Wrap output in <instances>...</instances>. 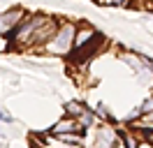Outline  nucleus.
<instances>
[{"label":"nucleus","instance_id":"nucleus-4","mask_svg":"<svg viewBox=\"0 0 153 148\" xmlns=\"http://www.w3.org/2000/svg\"><path fill=\"white\" fill-rule=\"evenodd\" d=\"M100 42H102V35L97 33V35L93 37L91 42H88V44H84L81 49H74V51H72V60H76V63H84L86 58H91V56L95 53V49H97V44H100Z\"/></svg>","mask_w":153,"mask_h":148},{"label":"nucleus","instance_id":"nucleus-6","mask_svg":"<svg viewBox=\"0 0 153 148\" xmlns=\"http://www.w3.org/2000/svg\"><path fill=\"white\" fill-rule=\"evenodd\" d=\"M65 111H67V116H70V118H79V116H84L88 109L81 104V102H67V104H65Z\"/></svg>","mask_w":153,"mask_h":148},{"label":"nucleus","instance_id":"nucleus-14","mask_svg":"<svg viewBox=\"0 0 153 148\" xmlns=\"http://www.w3.org/2000/svg\"><path fill=\"white\" fill-rule=\"evenodd\" d=\"M144 123H151V125H153V113H149V116H144Z\"/></svg>","mask_w":153,"mask_h":148},{"label":"nucleus","instance_id":"nucleus-1","mask_svg":"<svg viewBox=\"0 0 153 148\" xmlns=\"http://www.w3.org/2000/svg\"><path fill=\"white\" fill-rule=\"evenodd\" d=\"M74 39H76V28L72 23H63V26L56 30V35L51 37V42H49V51L51 53H60L65 56L72 46H74Z\"/></svg>","mask_w":153,"mask_h":148},{"label":"nucleus","instance_id":"nucleus-7","mask_svg":"<svg viewBox=\"0 0 153 148\" xmlns=\"http://www.w3.org/2000/svg\"><path fill=\"white\" fill-rule=\"evenodd\" d=\"M97 139H105V141H111V144H114V141H116V134H114V130H109V127H100Z\"/></svg>","mask_w":153,"mask_h":148},{"label":"nucleus","instance_id":"nucleus-13","mask_svg":"<svg viewBox=\"0 0 153 148\" xmlns=\"http://www.w3.org/2000/svg\"><path fill=\"white\" fill-rule=\"evenodd\" d=\"M0 120H5V123H12V118L7 116V113H2V111H0Z\"/></svg>","mask_w":153,"mask_h":148},{"label":"nucleus","instance_id":"nucleus-3","mask_svg":"<svg viewBox=\"0 0 153 148\" xmlns=\"http://www.w3.org/2000/svg\"><path fill=\"white\" fill-rule=\"evenodd\" d=\"M21 21H23V9H19V7L0 14V33H2V35H10V30L16 28Z\"/></svg>","mask_w":153,"mask_h":148},{"label":"nucleus","instance_id":"nucleus-9","mask_svg":"<svg viewBox=\"0 0 153 148\" xmlns=\"http://www.w3.org/2000/svg\"><path fill=\"white\" fill-rule=\"evenodd\" d=\"M76 120H79V125H81V127H88V125L95 120V116H93V111H86L84 116H79Z\"/></svg>","mask_w":153,"mask_h":148},{"label":"nucleus","instance_id":"nucleus-12","mask_svg":"<svg viewBox=\"0 0 153 148\" xmlns=\"http://www.w3.org/2000/svg\"><path fill=\"white\" fill-rule=\"evenodd\" d=\"M137 148H153V144H151V141H142Z\"/></svg>","mask_w":153,"mask_h":148},{"label":"nucleus","instance_id":"nucleus-5","mask_svg":"<svg viewBox=\"0 0 153 148\" xmlns=\"http://www.w3.org/2000/svg\"><path fill=\"white\" fill-rule=\"evenodd\" d=\"M51 132L58 137V134H70V132H86V130L79 125V120H74V118H70V116H67V118L58 120L56 125H53V130H51Z\"/></svg>","mask_w":153,"mask_h":148},{"label":"nucleus","instance_id":"nucleus-8","mask_svg":"<svg viewBox=\"0 0 153 148\" xmlns=\"http://www.w3.org/2000/svg\"><path fill=\"white\" fill-rule=\"evenodd\" d=\"M137 113H139V116H149V113H153V97H149V100L144 102ZM137 113H134V116H137Z\"/></svg>","mask_w":153,"mask_h":148},{"label":"nucleus","instance_id":"nucleus-2","mask_svg":"<svg viewBox=\"0 0 153 148\" xmlns=\"http://www.w3.org/2000/svg\"><path fill=\"white\" fill-rule=\"evenodd\" d=\"M47 23V18L44 16H30V18H23L19 26H16V30L14 33H10V39H14L16 44H28V42H33V37H35V33H37L39 26H44Z\"/></svg>","mask_w":153,"mask_h":148},{"label":"nucleus","instance_id":"nucleus-11","mask_svg":"<svg viewBox=\"0 0 153 148\" xmlns=\"http://www.w3.org/2000/svg\"><path fill=\"white\" fill-rule=\"evenodd\" d=\"M105 2H109V5H125L128 0H105Z\"/></svg>","mask_w":153,"mask_h":148},{"label":"nucleus","instance_id":"nucleus-10","mask_svg":"<svg viewBox=\"0 0 153 148\" xmlns=\"http://www.w3.org/2000/svg\"><path fill=\"white\" fill-rule=\"evenodd\" d=\"M91 148H114V144H111V141H105V139H95V144Z\"/></svg>","mask_w":153,"mask_h":148}]
</instances>
